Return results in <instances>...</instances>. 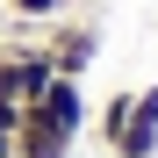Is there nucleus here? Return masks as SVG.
<instances>
[{"label": "nucleus", "mask_w": 158, "mask_h": 158, "mask_svg": "<svg viewBox=\"0 0 158 158\" xmlns=\"http://www.w3.org/2000/svg\"><path fill=\"white\" fill-rule=\"evenodd\" d=\"M36 43L50 50L58 79H86V65L101 58V22H94V15H58V22L36 29Z\"/></svg>", "instance_id": "obj_1"}, {"label": "nucleus", "mask_w": 158, "mask_h": 158, "mask_svg": "<svg viewBox=\"0 0 158 158\" xmlns=\"http://www.w3.org/2000/svg\"><path fill=\"white\" fill-rule=\"evenodd\" d=\"M50 79H58V65H50V50H43V43H7V50H0V94H7V101L36 108Z\"/></svg>", "instance_id": "obj_2"}, {"label": "nucleus", "mask_w": 158, "mask_h": 158, "mask_svg": "<svg viewBox=\"0 0 158 158\" xmlns=\"http://www.w3.org/2000/svg\"><path fill=\"white\" fill-rule=\"evenodd\" d=\"M108 151H115V158H158V86H137L129 122H122V137H115Z\"/></svg>", "instance_id": "obj_3"}, {"label": "nucleus", "mask_w": 158, "mask_h": 158, "mask_svg": "<svg viewBox=\"0 0 158 158\" xmlns=\"http://www.w3.org/2000/svg\"><path fill=\"white\" fill-rule=\"evenodd\" d=\"M36 108L50 115V122H58L65 129V137L79 144V137H86V122H94V101H86V86H79V79H50V86H43V101H36Z\"/></svg>", "instance_id": "obj_4"}, {"label": "nucleus", "mask_w": 158, "mask_h": 158, "mask_svg": "<svg viewBox=\"0 0 158 158\" xmlns=\"http://www.w3.org/2000/svg\"><path fill=\"white\" fill-rule=\"evenodd\" d=\"M15 158H72V137H65L43 108H22V122H15Z\"/></svg>", "instance_id": "obj_5"}, {"label": "nucleus", "mask_w": 158, "mask_h": 158, "mask_svg": "<svg viewBox=\"0 0 158 158\" xmlns=\"http://www.w3.org/2000/svg\"><path fill=\"white\" fill-rule=\"evenodd\" d=\"M129 101H137V86H122V94H108V101H101V115L86 122L101 144H115V137H122V122H129Z\"/></svg>", "instance_id": "obj_6"}, {"label": "nucleus", "mask_w": 158, "mask_h": 158, "mask_svg": "<svg viewBox=\"0 0 158 158\" xmlns=\"http://www.w3.org/2000/svg\"><path fill=\"white\" fill-rule=\"evenodd\" d=\"M7 15H15V22H29V29H43V22L72 15V0H7Z\"/></svg>", "instance_id": "obj_7"}, {"label": "nucleus", "mask_w": 158, "mask_h": 158, "mask_svg": "<svg viewBox=\"0 0 158 158\" xmlns=\"http://www.w3.org/2000/svg\"><path fill=\"white\" fill-rule=\"evenodd\" d=\"M72 7H86V0H72Z\"/></svg>", "instance_id": "obj_8"}, {"label": "nucleus", "mask_w": 158, "mask_h": 158, "mask_svg": "<svg viewBox=\"0 0 158 158\" xmlns=\"http://www.w3.org/2000/svg\"><path fill=\"white\" fill-rule=\"evenodd\" d=\"M0 158H15V151H0Z\"/></svg>", "instance_id": "obj_9"}]
</instances>
